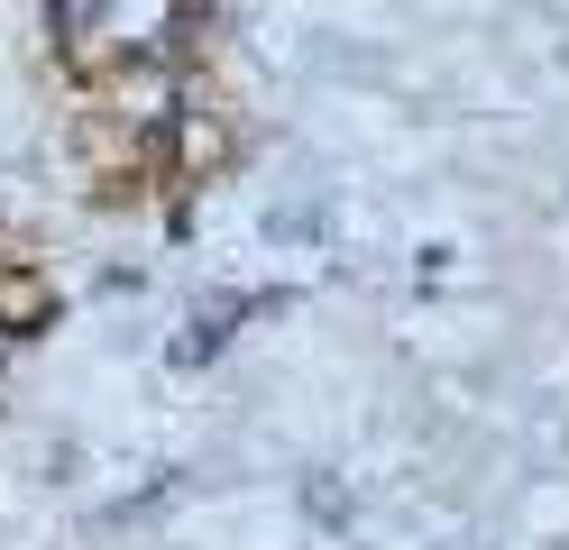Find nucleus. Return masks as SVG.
<instances>
[{
  "instance_id": "f257e3e1",
  "label": "nucleus",
  "mask_w": 569,
  "mask_h": 550,
  "mask_svg": "<svg viewBox=\"0 0 569 550\" xmlns=\"http://www.w3.org/2000/svg\"><path fill=\"white\" fill-rule=\"evenodd\" d=\"M92 10H101V0H47V19H56V37H83V28H92Z\"/></svg>"
}]
</instances>
